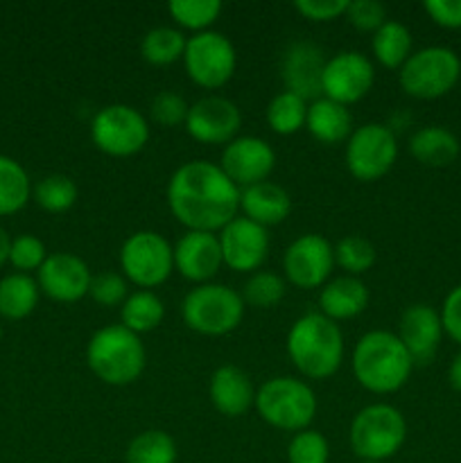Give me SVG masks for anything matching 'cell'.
Instances as JSON below:
<instances>
[{"instance_id": "cell-1", "label": "cell", "mask_w": 461, "mask_h": 463, "mask_svg": "<svg viewBox=\"0 0 461 463\" xmlns=\"http://www.w3.org/2000/svg\"><path fill=\"white\" fill-rule=\"evenodd\" d=\"M167 206L188 231L215 233L235 220L240 188L211 161H188L167 184Z\"/></svg>"}, {"instance_id": "cell-2", "label": "cell", "mask_w": 461, "mask_h": 463, "mask_svg": "<svg viewBox=\"0 0 461 463\" xmlns=\"http://www.w3.org/2000/svg\"><path fill=\"white\" fill-rule=\"evenodd\" d=\"M287 355L310 380H325L337 373L343 360V335L337 321L321 312L303 315L287 333Z\"/></svg>"}, {"instance_id": "cell-3", "label": "cell", "mask_w": 461, "mask_h": 463, "mask_svg": "<svg viewBox=\"0 0 461 463\" xmlns=\"http://www.w3.org/2000/svg\"><path fill=\"white\" fill-rule=\"evenodd\" d=\"M414 362L398 335L371 330L353 351V373L357 383L373 393H393L409 380Z\"/></svg>"}, {"instance_id": "cell-4", "label": "cell", "mask_w": 461, "mask_h": 463, "mask_svg": "<svg viewBox=\"0 0 461 463\" xmlns=\"http://www.w3.org/2000/svg\"><path fill=\"white\" fill-rule=\"evenodd\" d=\"M86 362L104 384L125 387L136 383L145 371V346L140 337L125 326H107L90 337Z\"/></svg>"}, {"instance_id": "cell-5", "label": "cell", "mask_w": 461, "mask_h": 463, "mask_svg": "<svg viewBox=\"0 0 461 463\" xmlns=\"http://www.w3.org/2000/svg\"><path fill=\"white\" fill-rule=\"evenodd\" d=\"M185 326L206 337L233 333L244 317L242 294L221 283H203L190 289L181 306Z\"/></svg>"}, {"instance_id": "cell-6", "label": "cell", "mask_w": 461, "mask_h": 463, "mask_svg": "<svg viewBox=\"0 0 461 463\" xmlns=\"http://www.w3.org/2000/svg\"><path fill=\"white\" fill-rule=\"evenodd\" d=\"M265 423L285 432H303L316 414V396L303 380L271 378L256 392L253 405Z\"/></svg>"}, {"instance_id": "cell-7", "label": "cell", "mask_w": 461, "mask_h": 463, "mask_svg": "<svg viewBox=\"0 0 461 463\" xmlns=\"http://www.w3.org/2000/svg\"><path fill=\"white\" fill-rule=\"evenodd\" d=\"M407 439L405 416L393 405L375 402L357 411L348 430L351 450L362 461H384L396 455Z\"/></svg>"}, {"instance_id": "cell-8", "label": "cell", "mask_w": 461, "mask_h": 463, "mask_svg": "<svg viewBox=\"0 0 461 463\" xmlns=\"http://www.w3.org/2000/svg\"><path fill=\"white\" fill-rule=\"evenodd\" d=\"M461 77V59L446 45L411 52L400 68V86L407 95L419 99H437L450 93Z\"/></svg>"}, {"instance_id": "cell-9", "label": "cell", "mask_w": 461, "mask_h": 463, "mask_svg": "<svg viewBox=\"0 0 461 463\" xmlns=\"http://www.w3.org/2000/svg\"><path fill=\"white\" fill-rule=\"evenodd\" d=\"M90 138L99 152L127 158L138 154L149 140V125L138 109L129 104H108L95 113Z\"/></svg>"}, {"instance_id": "cell-10", "label": "cell", "mask_w": 461, "mask_h": 463, "mask_svg": "<svg viewBox=\"0 0 461 463\" xmlns=\"http://www.w3.org/2000/svg\"><path fill=\"white\" fill-rule=\"evenodd\" d=\"M120 265L127 279L140 289L158 288L174 271V249L156 231H138L122 244Z\"/></svg>"}, {"instance_id": "cell-11", "label": "cell", "mask_w": 461, "mask_h": 463, "mask_svg": "<svg viewBox=\"0 0 461 463\" xmlns=\"http://www.w3.org/2000/svg\"><path fill=\"white\" fill-rule=\"evenodd\" d=\"M183 66L190 80L202 89H220L233 77L238 54L221 32H199L185 43Z\"/></svg>"}, {"instance_id": "cell-12", "label": "cell", "mask_w": 461, "mask_h": 463, "mask_svg": "<svg viewBox=\"0 0 461 463\" xmlns=\"http://www.w3.org/2000/svg\"><path fill=\"white\" fill-rule=\"evenodd\" d=\"M398 156V143L393 129L378 122L357 127L346 145L348 172L357 181H378L393 167Z\"/></svg>"}, {"instance_id": "cell-13", "label": "cell", "mask_w": 461, "mask_h": 463, "mask_svg": "<svg viewBox=\"0 0 461 463\" xmlns=\"http://www.w3.org/2000/svg\"><path fill=\"white\" fill-rule=\"evenodd\" d=\"M373 81L375 71L371 59L355 50H343L325 61L321 89L325 98L348 107L353 102H360L373 89Z\"/></svg>"}, {"instance_id": "cell-14", "label": "cell", "mask_w": 461, "mask_h": 463, "mask_svg": "<svg viewBox=\"0 0 461 463\" xmlns=\"http://www.w3.org/2000/svg\"><path fill=\"white\" fill-rule=\"evenodd\" d=\"M285 276L301 289H315L328 280L334 267V247L316 233L294 240L283 256Z\"/></svg>"}, {"instance_id": "cell-15", "label": "cell", "mask_w": 461, "mask_h": 463, "mask_svg": "<svg viewBox=\"0 0 461 463\" xmlns=\"http://www.w3.org/2000/svg\"><path fill=\"white\" fill-rule=\"evenodd\" d=\"M240 125L242 116L238 104L220 95H208L190 104L185 118V131L203 145H229L238 138Z\"/></svg>"}, {"instance_id": "cell-16", "label": "cell", "mask_w": 461, "mask_h": 463, "mask_svg": "<svg viewBox=\"0 0 461 463\" xmlns=\"http://www.w3.org/2000/svg\"><path fill=\"white\" fill-rule=\"evenodd\" d=\"M276 154L267 140L258 136H238L221 152L220 167L240 190L269 179Z\"/></svg>"}, {"instance_id": "cell-17", "label": "cell", "mask_w": 461, "mask_h": 463, "mask_svg": "<svg viewBox=\"0 0 461 463\" xmlns=\"http://www.w3.org/2000/svg\"><path fill=\"white\" fill-rule=\"evenodd\" d=\"M328 59L324 50L312 41H292L280 57V80L287 86L289 93L298 95L301 99H319L324 89V68Z\"/></svg>"}, {"instance_id": "cell-18", "label": "cell", "mask_w": 461, "mask_h": 463, "mask_svg": "<svg viewBox=\"0 0 461 463\" xmlns=\"http://www.w3.org/2000/svg\"><path fill=\"white\" fill-rule=\"evenodd\" d=\"M220 247L224 265L233 271H258L269 253V233L265 226L247 220V217H235L230 224H226L220 233Z\"/></svg>"}, {"instance_id": "cell-19", "label": "cell", "mask_w": 461, "mask_h": 463, "mask_svg": "<svg viewBox=\"0 0 461 463\" xmlns=\"http://www.w3.org/2000/svg\"><path fill=\"white\" fill-rule=\"evenodd\" d=\"M90 269L75 253H50L39 269V289L59 303H75L89 294Z\"/></svg>"}, {"instance_id": "cell-20", "label": "cell", "mask_w": 461, "mask_h": 463, "mask_svg": "<svg viewBox=\"0 0 461 463\" xmlns=\"http://www.w3.org/2000/svg\"><path fill=\"white\" fill-rule=\"evenodd\" d=\"M443 337L441 315L428 303H414L400 317L398 339L405 344L414 366H425L437 357Z\"/></svg>"}, {"instance_id": "cell-21", "label": "cell", "mask_w": 461, "mask_h": 463, "mask_svg": "<svg viewBox=\"0 0 461 463\" xmlns=\"http://www.w3.org/2000/svg\"><path fill=\"white\" fill-rule=\"evenodd\" d=\"M221 265H224V258H221L220 238L215 233L188 231L176 242L174 267L183 279L199 285L211 283Z\"/></svg>"}, {"instance_id": "cell-22", "label": "cell", "mask_w": 461, "mask_h": 463, "mask_svg": "<svg viewBox=\"0 0 461 463\" xmlns=\"http://www.w3.org/2000/svg\"><path fill=\"white\" fill-rule=\"evenodd\" d=\"M211 402L220 414L229 419L247 414L256 405V389L251 378L233 364L220 366L211 378Z\"/></svg>"}, {"instance_id": "cell-23", "label": "cell", "mask_w": 461, "mask_h": 463, "mask_svg": "<svg viewBox=\"0 0 461 463\" xmlns=\"http://www.w3.org/2000/svg\"><path fill=\"white\" fill-rule=\"evenodd\" d=\"M240 211L244 213L247 220L269 229V226L287 220L292 213V199H289L287 190L280 188L278 184L262 181V184L240 190Z\"/></svg>"}, {"instance_id": "cell-24", "label": "cell", "mask_w": 461, "mask_h": 463, "mask_svg": "<svg viewBox=\"0 0 461 463\" xmlns=\"http://www.w3.org/2000/svg\"><path fill=\"white\" fill-rule=\"evenodd\" d=\"M321 315L333 321H346L362 315L369 306V289L357 276H339L321 288Z\"/></svg>"}, {"instance_id": "cell-25", "label": "cell", "mask_w": 461, "mask_h": 463, "mask_svg": "<svg viewBox=\"0 0 461 463\" xmlns=\"http://www.w3.org/2000/svg\"><path fill=\"white\" fill-rule=\"evenodd\" d=\"M306 127L312 138L324 145H337L351 138L353 116L343 104L328 98H319L307 107Z\"/></svg>"}, {"instance_id": "cell-26", "label": "cell", "mask_w": 461, "mask_h": 463, "mask_svg": "<svg viewBox=\"0 0 461 463\" xmlns=\"http://www.w3.org/2000/svg\"><path fill=\"white\" fill-rule=\"evenodd\" d=\"M409 152L420 165L447 167L456 161L461 152L459 138L450 129L438 125L420 127L409 140Z\"/></svg>"}, {"instance_id": "cell-27", "label": "cell", "mask_w": 461, "mask_h": 463, "mask_svg": "<svg viewBox=\"0 0 461 463\" xmlns=\"http://www.w3.org/2000/svg\"><path fill=\"white\" fill-rule=\"evenodd\" d=\"M39 283L27 274H9L0 280V315L5 319H25L39 303Z\"/></svg>"}, {"instance_id": "cell-28", "label": "cell", "mask_w": 461, "mask_h": 463, "mask_svg": "<svg viewBox=\"0 0 461 463\" xmlns=\"http://www.w3.org/2000/svg\"><path fill=\"white\" fill-rule=\"evenodd\" d=\"M122 326L140 337L143 333H152L165 317V306L161 298L149 289H138L129 294L127 301L122 303Z\"/></svg>"}, {"instance_id": "cell-29", "label": "cell", "mask_w": 461, "mask_h": 463, "mask_svg": "<svg viewBox=\"0 0 461 463\" xmlns=\"http://www.w3.org/2000/svg\"><path fill=\"white\" fill-rule=\"evenodd\" d=\"M411 32L407 25L398 21H387L380 30L373 32V48L375 59L382 63L384 68H402V63L411 57Z\"/></svg>"}, {"instance_id": "cell-30", "label": "cell", "mask_w": 461, "mask_h": 463, "mask_svg": "<svg viewBox=\"0 0 461 463\" xmlns=\"http://www.w3.org/2000/svg\"><path fill=\"white\" fill-rule=\"evenodd\" d=\"M188 39L176 27L158 25L152 27L140 41V54L152 66H170V63L183 59Z\"/></svg>"}, {"instance_id": "cell-31", "label": "cell", "mask_w": 461, "mask_h": 463, "mask_svg": "<svg viewBox=\"0 0 461 463\" xmlns=\"http://www.w3.org/2000/svg\"><path fill=\"white\" fill-rule=\"evenodd\" d=\"M30 176L14 158L0 154V217L14 215L30 202Z\"/></svg>"}, {"instance_id": "cell-32", "label": "cell", "mask_w": 461, "mask_h": 463, "mask_svg": "<svg viewBox=\"0 0 461 463\" xmlns=\"http://www.w3.org/2000/svg\"><path fill=\"white\" fill-rule=\"evenodd\" d=\"M125 457L127 463H176L179 448L163 430H147L131 439Z\"/></svg>"}, {"instance_id": "cell-33", "label": "cell", "mask_w": 461, "mask_h": 463, "mask_svg": "<svg viewBox=\"0 0 461 463\" xmlns=\"http://www.w3.org/2000/svg\"><path fill=\"white\" fill-rule=\"evenodd\" d=\"M307 118V104L298 95L283 90L276 95L267 107V122L271 129L280 136L296 134L301 127H306Z\"/></svg>"}, {"instance_id": "cell-34", "label": "cell", "mask_w": 461, "mask_h": 463, "mask_svg": "<svg viewBox=\"0 0 461 463\" xmlns=\"http://www.w3.org/2000/svg\"><path fill=\"white\" fill-rule=\"evenodd\" d=\"M224 5L220 0H172L167 5L170 16L185 30H194V34L206 32L220 18Z\"/></svg>"}, {"instance_id": "cell-35", "label": "cell", "mask_w": 461, "mask_h": 463, "mask_svg": "<svg viewBox=\"0 0 461 463\" xmlns=\"http://www.w3.org/2000/svg\"><path fill=\"white\" fill-rule=\"evenodd\" d=\"M378 260L375 247L371 240L362 238V235H346L334 244V265L342 267L346 276H357L369 271Z\"/></svg>"}, {"instance_id": "cell-36", "label": "cell", "mask_w": 461, "mask_h": 463, "mask_svg": "<svg viewBox=\"0 0 461 463\" xmlns=\"http://www.w3.org/2000/svg\"><path fill=\"white\" fill-rule=\"evenodd\" d=\"M77 185L66 175H48L34 185V202L48 213H66L77 202Z\"/></svg>"}, {"instance_id": "cell-37", "label": "cell", "mask_w": 461, "mask_h": 463, "mask_svg": "<svg viewBox=\"0 0 461 463\" xmlns=\"http://www.w3.org/2000/svg\"><path fill=\"white\" fill-rule=\"evenodd\" d=\"M285 297V280L274 271H256L249 276V280L242 288L244 306L251 307H274L283 301Z\"/></svg>"}, {"instance_id": "cell-38", "label": "cell", "mask_w": 461, "mask_h": 463, "mask_svg": "<svg viewBox=\"0 0 461 463\" xmlns=\"http://www.w3.org/2000/svg\"><path fill=\"white\" fill-rule=\"evenodd\" d=\"M330 446L325 437L315 430H303L294 434L287 446L289 463H328Z\"/></svg>"}, {"instance_id": "cell-39", "label": "cell", "mask_w": 461, "mask_h": 463, "mask_svg": "<svg viewBox=\"0 0 461 463\" xmlns=\"http://www.w3.org/2000/svg\"><path fill=\"white\" fill-rule=\"evenodd\" d=\"M190 104L181 98L174 90H161L158 95H154L152 104H149V116L156 122L158 127H170L185 125V118H188Z\"/></svg>"}, {"instance_id": "cell-40", "label": "cell", "mask_w": 461, "mask_h": 463, "mask_svg": "<svg viewBox=\"0 0 461 463\" xmlns=\"http://www.w3.org/2000/svg\"><path fill=\"white\" fill-rule=\"evenodd\" d=\"M89 294L98 306L116 307L127 301L129 288H127V280L120 274H116V271H102V274L90 279Z\"/></svg>"}, {"instance_id": "cell-41", "label": "cell", "mask_w": 461, "mask_h": 463, "mask_svg": "<svg viewBox=\"0 0 461 463\" xmlns=\"http://www.w3.org/2000/svg\"><path fill=\"white\" fill-rule=\"evenodd\" d=\"M48 253H45V244L41 242L36 235H18L12 240V249H9V262L16 267L18 271H32L41 269Z\"/></svg>"}, {"instance_id": "cell-42", "label": "cell", "mask_w": 461, "mask_h": 463, "mask_svg": "<svg viewBox=\"0 0 461 463\" xmlns=\"http://www.w3.org/2000/svg\"><path fill=\"white\" fill-rule=\"evenodd\" d=\"M346 21L362 32H375L387 23V7L380 0H348Z\"/></svg>"}, {"instance_id": "cell-43", "label": "cell", "mask_w": 461, "mask_h": 463, "mask_svg": "<svg viewBox=\"0 0 461 463\" xmlns=\"http://www.w3.org/2000/svg\"><path fill=\"white\" fill-rule=\"evenodd\" d=\"M348 7V0H296L294 9L303 18L315 23H328L343 16Z\"/></svg>"}, {"instance_id": "cell-44", "label": "cell", "mask_w": 461, "mask_h": 463, "mask_svg": "<svg viewBox=\"0 0 461 463\" xmlns=\"http://www.w3.org/2000/svg\"><path fill=\"white\" fill-rule=\"evenodd\" d=\"M438 315H441L443 333H447V337L461 346V285L447 292Z\"/></svg>"}, {"instance_id": "cell-45", "label": "cell", "mask_w": 461, "mask_h": 463, "mask_svg": "<svg viewBox=\"0 0 461 463\" xmlns=\"http://www.w3.org/2000/svg\"><path fill=\"white\" fill-rule=\"evenodd\" d=\"M423 9L437 25L447 30L461 27V0H425Z\"/></svg>"}, {"instance_id": "cell-46", "label": "cell", "mask_w": 461, "mask_h": 463, "mask_svg": "<svg viewBox=\"0 0 461 463\" xmlns=\"http://www.w3.org/2000/svg\"><path fill=\"white\" fill-rule=\"evenodd\" d=\"M447 380H450V387L455 392L461 393V353L455 355V360L450 362V369H447Z\"/></svg>"}, {"instance_id": "cell-47", "label": "cell", "mask_w": 461, "mask_h": 463, "mask_svg": "<svg viewBox=\"0 0 461 463\" xmlns=\"http://www.w3.org/2000/svg\"><path fill=\"white\" fill-rule=\"evenodd\" d=\"M9 249H12V238H9L7 231L0 226V265L9 260Z\"/></svg>"}, {"instance_id": "cell-48", "label": "cell", "mask_w": 461, "mask_h": 463, "mask_svg": "<svg viewBox=\"0 0 461 463\" xmlns=\"http://www.w3.org/2000/svg\"><path fill=\"white\" fill-rule=\"evenodd\" d=\"M362 463H382V461H362Z\"/></svg>"}, {"instance_id": "cell-49", "label": "cell", "mask_w": 461, "mask_h": 463, "mask_svg": "<svg viewBox=\"0 0 461 463\" xmlns=\"http://www.w3.org/2000/svg\"><path fill=\"white\" fill-rule=\"evenodd\" d=\"M0 335H3V330H0Z\"/></svg>"}]
</instances>
